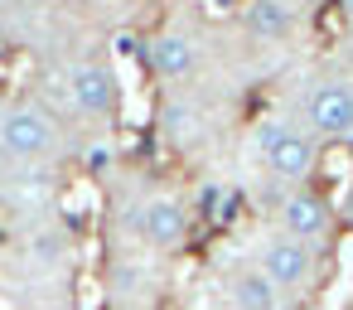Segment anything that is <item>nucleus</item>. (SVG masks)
<instances>
[{
	"instance_id": "nucleus-1",
	"label": "nucleus",
	"mask_w": 353,
	"mask_h": 310,
	"mask_svg": "<svg viewBox=\"0 0 353 310\" xmlns=\"http://www.w3.org/2000/svg\"><path fill=\"white\" fill-rule=\"evenodd\" d=\"M256 160L271 180L300 189L319 165V146H314V136H305L290 122H261L256 126Z\"/></svg>"
},
{
	"instance_id": "nucleus-2",
	"label": "nucleus",
	"mask_w": 353,
	"mask_h": 310,
	"mask_svg": "<svg viewBox=\"0 0 353 310\" xmlns=\"http://www.w3.org/2000/svg\"><path fill=\"white\" fill-rule=\"evenodd\" d=\"M339 228V204L314 189V184H300L281 199V233L295 238V242H324L329 233Z\"/></svg>"
},
{
	"instance_id": "nucleus-3",
	"label": "nucleus",
	"mask_w": 353,
	"mask_h": 310,
	"mask_svg": "<svg viewBox=\"0 0 353 310\" xmlns=\"http://www.w3.org/2000/svg\"><path fill=\"white\" fill-rule=\"evenodd\" d=\"M252 262H256L285 296H295V291H305V286L314 281V252H310V242H295V238H285V233H266V238L256 242Z\"/></svg>"
},
{
	"instance_id": "nucleus-4",
	"label": "nucleus",
	"mask_w": 353,
	"mask_h": 310,
	"mask_svg": "<svg viewBox=\"0 0 353 310\" xmlns=\"http://www.w3.org/2000/svg\"><path fill=\"white\" fill-rule=\"evenodd\" d=\"M305 122H310V136H324V141H353V83H319L310 97H305Z\"/></svg>"
},
{
	"instance_id": "nucleus-5",
	"label": "nucleus",
	"mask_w": 353,
	"mask_h": 310,
	"mask_svg": "<svg viewBox=\"0 0 353 310\" xmlns=\"http://www.w3.org/2000/svg\"><path fill=\"white\" fill-rule=\"evenodd\" d=\"M0 146H6L10 155H44L54 151V122L39 112V107H10L6 117H0Z\"/></svg>"
},
{
	"instance_id": "nucleus-6",
	"label": "nucleus",
	"mask_w": 353,
	"mask_h": 310,
	"mask_svg": "<svg viewBox=\"0 0 353 310\" xmlns=\"http://www.w3.org/2000/svg\"><path fill=\"white\" fill-rule=\"evenodd\" d=\"M228 305L232 310H285V291L256 262H237L228 271Z\"/></svg>"
},
{
	"instance_id": "nucleus-7",
	"label": "nucleus",
	"mask_w": 353,
	"mask_h": 310,
	"mask_svg": "<svg viewBox=\"0 0 353 310\" xmlns=\"http://www.w3.org/2000/svg\"><path fill=\"white\" fill-rule=\"evenodd\" d=\"M145 68L155 73V78H189L194 68H199V44L189 39V35H179V30H165V35H150L145 39Z\"/></svg>"
},
{
	"instance_id": "nucleus-8",
	"label": "nucleus",
	"mask_w": 353,
	"mask_h": 310,
	"mask_svg": "<svg viewBox=\"0 0 353 310\" xmlns=\"http://www.w3.org/2000/svg\"><path fill=\"white\" fill-rule=\"evenodd\" d=\"M68 93H73V107L88 112V117H107L117 107V73L107 64H78L68 73Z\"/></svg>"
},
{
	"instance_id": "nucleus-9",
	"label": "nucleus",
	"mask_w": 353,
	"mask_h": 310,
	"mask_svg": "<svg viewBox=\"0 0 353 310\" xmlns=\"http://www.w3.org/2000/svg\"><path fill=\"white\" fill-rule=\"evenodd\" d=\"M141 238L150 242V247H179L184 238H189V209L179 204V199H170V194H155V199H145V209H141Z\"/></svg>"
},
{
	"instance_id": "nucleus-10",
	"label": "nucleus",
	"mask_w": 353,
	"mask_h": 310,
	"mask_svg": "<svg viewBox=\"0 0 353 310\" xmlns=\"http://www.w3.org/2000/svg\"><path fill=\"white\" fill-rule=\"evenodd\" d=\"M242 30L266 39V44H281L300 30V10L285 6V0H252V6L242 10Z\"/></svg>"
},
{
	"instance_id": "nucleus-11",
	"label": "nucleus",
	"mask_w": 353,
	"mask_h": 310,
	"mask_svg": "<svg viewBox=\"0 0 353 310\" xmlns=\"http://www.w3.org/2000/svg\"><path fill=\"white\" fill-rule=\"evenodd\" d=\"M112 44H117V54H126V59H131V54H145V44H141V39H136L131 30H121V35H117Z\"/></svg>"
},
{
	"instance_id": "nucleus-12",
	"label": "nucleus",
	"mask_w": 353,
	"mask_h": 310,
	"mask_svg": "<svg viewBox=\"0 0 353 310\" xmlns=\"http://www.w3.org/2000/svg\"><path fill=\"white\" fill-rule=\"evenodd\" d=\"M339 223H343V228H353V184H348V194L339 199Z\"/></svg>"
},
{
	"instance_id": "nucleus-13",
	"label": "nucleus",
	"mask_w": 353,
	"mask_h": 310,
	"mask_svg": "<svg viewBox=\"0 0 353 310\" xmlns=\"http://www.w3.org/2000/svg\"><path fill=\"white\" fill-rule=\"evenodd\" d=\"M339 15H343V20H348V25H353V0H348V6H343V10H339Z\"/></svg>"
},
{
	"instance_id": "nucleus-14",
	"label": "nucleus",
	"mask_w": 353,
	"mask_h": 310,
	"mask_svg": "<svg viewBox=\"0 0 353 310\" xmlns=\"http://www.w3.org/2000/svg\"><path fill=\"white\" fill-rule=\"evenodd\" d=\"M203 310H232V305H203Z\"/></svg>"
},
{
	"instance_id": "nucleus-15",
	"label": "nucleus",
	"mask_w": 353,
	"mask_h": 310,
	"mask_svg": "<svg viewBox=\"0 0 353 310\" xmlns=\"http://www.w3.org/2000/svg\"><path fill=\"white\" fill-rule=\"evenodd\" d=\"M348 151H353V141H348Z\"/></svg>"
}]
</instances>
